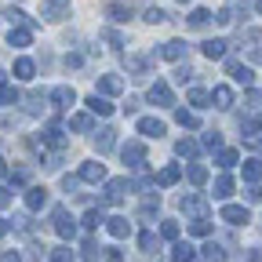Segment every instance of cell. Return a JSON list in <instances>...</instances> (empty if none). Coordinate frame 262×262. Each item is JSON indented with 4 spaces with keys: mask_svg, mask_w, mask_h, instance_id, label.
<instances>
[{
    "mask_svg": "<svg viewBox=\"0 0 262 262\" xmlns=\"http://www.w3.org/2000/svg\"><path fill=\"white\" fill-rule=\"evenodd\" d=\"M44 204H48V189H44V186H33V189L26 193V208H29V211H40Z\"/></svg>",
    "mask_w": 262,
    "mask_h": 262,
    "instance_id": "cell-13",
    "label": "cell"
},
{
    "mask_svg": "<svg viewBox=\"0 0 262 262\" xmlns=\"http://www.w3.org/2000/svg\"><path fill=\"white\" fill-rule=\"evenodd\" d=\"M120 153H124V164H131V168H142L146 164V146L142 142H127Z\"/></svg>",
    "mask_w": 262,
    "mask_h": 262,
    "instance_id": "cell-6",
    "label": "cell"
},
{
    "mask_svg": "<svg viewBox=\"0 0 262 262\" xmlns=\"http://www.w3.org/2000/svg\"><path fill=\"white\" fill-rule=\"evenodd\" d=\"M98 91H102V95H120V91H124V80L113 77V73H110V77H98Z\"/></svg>",
    "mask_w": 262,
    "mask_h": 262,
    "instance_id": "cell-19",
    "label": "cell"
},
{
    "mask_svg": "<svg viewBox=\"0 0 262 262\" xmlns=\"http://www.w3.org/2000/svg\"><path fill=\"white\" fill-rule=\"evenodd\" d=\"M0 179H8V160H0Z\"/></svg>",
    "mask_w": 262,
    "mask_h": 262,
    "instance_id": "cell-57",
    "label": "cell"
},
{
    "mask_svg": "<svg viewBox=\"0 0 262 262\" xmlns=\"http://www.w3.org/2000/svg\"><path fill=\"white\" fill-rule=\"evenodd\" d=\"M160 55L168 58V62H182V58L189 55V44H186V40H168V44L160 48Z\"/></svg>",
    "mask_w": 262,
    "mask_h": 262,
    "instance_id": "cell-7",
    "label": "cell"
},
{
    "mask_svg": "<svg viewBox=\"0 0 262 262\" xmlns=\"http://www.w3.org/2000/svg\"><path fill=\"white\" fill-rule=\"evenodd\" d=\"M51 262H73V251L70 248H55L51 251Z\"/></svg>",
    "mask_w": 262,
    "mask_h": 262,
    "instance_id": "cell-44",
    "label": "cell"
},
{
    "mask_svg": "<svg viewBox=\"0 0 262 262\" xmlns=\"http://www.w3.org/2000/svg\"><path fill=\"white\" fill-rule=\"evenodd\" d=\"M110 237H117V241H124V237H131V222L127 219H110Z\"/></svg>",
    "mask_w": 262,
    "mask_h": 262,
    "instance_id": "cell-21",
    "label": "cell"
},
{
    "mask_svg": "<svg viewBox=\"0 0 262 262\" xmlns=\"http://www.w3.org/2000/svg\"><path fill=\"white\" fill-rule=\"evenodd\" d=\"M146 98L153 106H175V95H171V88L164 84V80H157V84H149V91H146Z\"/></svg>",
    "mask_w": 262,
    "mask_h": 262,
    "instance_id": "cell-2",
    "label": "cell"
},
{
    "mask_svg": "<svg viewBox=\"0 0 262 262\" xmlns=\"http://www.w3.org/2000/svg\"><path fill=\"white\" fill-rule=\"evenodd\" d=\"M226 70L233 73V80H237V84H244V88H251V84H255V73L248 70V66H241V62H226Z\"/></svg>",
    "mask_w": 262,
    "mask_h": 262,
    "instance_id": "cell-11",
    "label": "cell"
},
{
    "mask_svg": "<svg viewBox=\"0 0 262 262\" xmlns=\"http://www.w3.org/2000/svg\"><path fill=\"white\" fill-rule=\"evenodd\" d=\"M196 258V248L189 244V241H175V248H171V262H193Z\"/></svg>",
    "mask_w": 262,
    "mask_h": 262,
    "instance_id": "cell-12",
    "label": "cell"
},
{
    "mask_svg": "<svg viewBox=\"0 0 262 262\" xmlns=\"http://www.w3.org/2000/svg\"><path fill=\"white\" fill-rule=\"evenodd\" d=\"M255 11H258V15H262V0H258V4H255Z\"/></svg>",
    "mask_w": 262,
    "mask_h": 262,
    "instance_id": "cell-59",
    "label": "cell"
},
{
    "mask_svg": "<svg viewBox=\"0 0 262 262\" xmlns=\"http://www.w3.org/2000/svg\"><path fill=\"white\" fill-rule=\"evenodd\" d=\"M8 204H11V189L0 186V208H8Z\"/></svg>",
    "mask_w": 262,
    "mask_h": 262,
    "instance_id": "cell-53",
    "label": "cell"
},
{
    "mask_svg": "<svg viewBox=\"0 0 262 262\" xmlns=\"http://www.w3.org/2000/svg\"><path fill=\"white\" fill-rule=\"evenodd\" d=\"M179 208H182L186 215H193V219H208V204H204V196H196V193L182 196V201H179Z\"/></svg>",
    "mask_w": 262,
    "mask_h": 262,
    "instance_id": "cell-4",
    "label": "cell"
},
{
    "mask_svg": "<svg viewBox=\"0 0 262 262\" xmlns=\"http://www.w3.org/2000/svg\"><path fill=\"white\" fill-rule=\"evenodd\" d=\"M44 142H48V146H58V149L66 146V135H62V127H58V124H48V131H44Z\"/></svg>",
    "mask_w": 262,
    "mask_h": 262,
    "instance_id": "cell-26",
    "label": "cell"
},
{
    "mask_svg": "<svg viewBox=\"0 0 262 262\" xmlns=\"http://www.w3.org/2000/svg\"><path fill=\"white\" fill-rule=\"evenodd\" d=\"M22 182H29V171H26V168L11 171V186H22Z\"/></svg>",
    "mask_w": 262,
    "mask_h": 262,
    "instance_id": "cell-47",
    "label": "cell"
},
{
    "mask_svg": "<svg viewBox=\"0 0 262 262\" xmlns=\"http://www.w3.org/2000/svg\"><path fill=\"white\" fill-rule=\"evenodd\" d=\"M189 233H193V237H211V222H208V219H193V222H189Z\"/></svg>",
    "mask_w": 262,
    "mask_h": 262,
    "instance_id": "cell-33",
    "label": "cell"
},
{
    "mask_svg": "<svg viewBox=\"0 0 262 262\" xmlns=\"http://www.w3.org/2000/svg\"><path fill=\"white\" fill-rule=\"evenodd\" d=\"M11 102H18V91L11 84H0V106H11Z\"/></svg>",
    "mask_w": 262,
    "mask_h": 262,
    "instance_id": "cell-37",
    "label": "cell"
},
{
    "mask_svg": "<svg viewBox=\"0 0 262 262\" xmlns=\"http://www.w3.org/2000/svg\"><path fill=\"white\" fill-rule=\"evenodd\" d=\"M98 255H106V248H98V241H95V237H88V241H84V248H80V258H84V262H95Z\"/></svg>",
    "mask_w": 262,
    "mask_h": 262,
    "instance_id": "cell-22",
    "label": "cell"
},
{
    "mask_svg": "<svg viewBox=\"0 0 262 262\" xmlns=\"http://www.w3.org/2000/svg\"><path fill=\"white\" fill-rule=\"evenodd\" d=\"M106 262H124V251L120 248H106Z\"/></svg>",
    "mask_w": 262,
    "mask_h": 262,
    "instance_id": "cell-50",
    "label": "cell"
},
{
    "mask_svg": "<svg viewBox=\"0 0 262 262\" xmlns=\"http://www.w3.org/2000/svg\"><path fill=\"white\" fill-rule=\"evenodd\" d=\"M201 51H204L208 58H222V55H226V40H204Z\"/></svg>",
    "mask_w": 262,
    "mask_h": 262,
    "instance_id": "cell-27",
    "label": "cell"
},
{
    "mask_svg": "<svg viewBox=\"0 0 262 262\" xmlns=\"http://www.w3.org/2000/svg\"><path fill=\"white\" fill-rule=\"evenodd\" d=\"M66 66H70V70H77V66H84V58H80V55H66Z\"/></svg>",
    "mask_w": 262,
    "mask_h": 262,
    "instance_id": "cell-54",
    "label": "cell"
},
{
    "mask_svg": "<svg viewBox=\"0 0 262 262\" xmlns=\"http://www.w3.org/2000/svg\"><path fill=\"white\" fill-rule=\"evenodd\" d=\"M222 222H229V226H244V222H248V208L226 204V208H222Z\"/></svg>",
    "mask_w": 262,
    "mask_h": 262,
    "instance_id": "cell-14",
    "label": "cell"
},
{
    "mask_svg": "<svg viewBox=\"0 0 262 262\" xmlns=\"http://www.w3.org/2000/svg\"><path fill=\"white\" fill-rule=\"evenodd\" d=\"M51 222H55V229H58V237H66V241L77 237V222H73V215L66 211V208H55V211H51Z\"/></svg>",
    "mask_w": 262,
    "mask_h": 262,
    "instance_id": "cell-1",
    "label": "cell"
},
{
    "mask_svg": "<svg viewBox=\"0 0 262 262\" xmlns=\"http://www.w3.org/2000/svg\"><path fill=\"white\" fill-rule=\"evenodd\" d=\"M33 73H37L33 58H18V62H15V77H18V80H33Z\"/></svg>",
    "mask_w": 262,
    "mask_h": 262,
    "instance_id": "cell-25",
    "label": "cell"
},
{
    "mask_svg": "<svg viewBox=\"0 0 262 262\" xmlns=\"http://www.w3.org/2000/svg\"><path fill=\"white\" fill-rule=\"evenodd\" d=\"M164 131L168 127H164V120H157V117H142L139 120V135H146V139H160Z\"/></svg>",
    "mask_w": 262,
    "mask_h": 262,
    "instance_id": "cell-8",
    "label": "cell"
},
{
    "mask_svg": "<svg viewBox=\"0 0 262 262\" xmlns=\"http://www.w3.org/2000/svg\"><path fill=\"white\" fill-rule=\"evenodd\" d=\"M70 127H73V131H91L95 120H91L88 113H73V117H70Z\"/></svg>",
    "mask_w": 262,
    "mask_h": 262,
    "instance_id": "cell-28",
    "label": "cell"
},
{
    "mask_svg": "<svg viewBox=\"0 0 262 262\" xmlns=\"http://www.w3.org/2000/svg\"><path fill=\"white\" fill-rule=\"evenodd\" d=\"M237 164V149H222L219 153V168H233Z\"/></svg>",
    "mask_w": 262,
    "mask_h": 262,
    "instance_id": "cell-42",
    "label": "cell"
},
{
    "mask_svg": "<svg viewBox=\"0 0 262 262\" xmlns=\"http://www.w3.org/2000/svg\"><path fill=\"white\" fill-rule=\"evenodd\" d=\"M189 182L193 186H204L208 182V168H204V164H193V168H189Z\"/></svg>",
    "mask_w": 262,
    "mask_h": 262,
    "instance_id": "cell-35",
    "label": "cell"
},
{
    "mask_svg": "<svg viewBox=\"0 0 262 262\" xmlns=\"http://www.w3.org/2000/svg\"><path fill=\"white\" fill-rule=\"evenodd\" d=\"M98 222H106V219H102V211H95V208H91V211L84 215V229H98Z\"/></svg>",
    "mask_w": 262,
    "mask_h": 262,
    "instance_id": "cell-41",
    "label": "cell"
},
{
    "mask_svg": "<svg viewBox=\"0 0 262 262\" xmlns=\"http://www.w3.org/2000/svg\"><path fill=\"white\" fill-rule=\"evenodd\" d=\"M40 15H44L48 22H62V18H70V0H44Z\"/></svg>",
    "mask_w": 262,
    "mask_h": 262,
    "instance_id": "cell-3",
    "label": "cell"
},
{
    "mask_svg": "<svg viewBox=\"0 0 262 262\" xmlns=\"http://www.w3.org/2000/svg\"><path fill=\"white\" fill-rule=\"evenodd\" d=\"M211 102H215L219 110H229V106H233V91H229V88H215V91H211Z\"/></svg>",
    "mask_w": 262,
    "mask_h": 262,
    "instance_id": "cell-23",
    "label": "cell"
},
{
    "mask_svg": "<svg viewBox=\"0 0 262 262\" xmlns=\"http://www.w3.org/2000/svg\"><path fill=\"white\" fill-rule=\"evenodd\" d=\"M179 233H182L179 222H164V226H160V237H164V241H179Z\"/></svg>",
    "mask_w": 262,
    "mask_h": 262,
    "instance_id": "cell-36",
    "label": "cell"
},
{
    "mask_svg": "<svg viewBox=\"0 0 262 262\" xmlns=\"http://www.w3.org/2000/svg\"><path fill=\"white\" fill-rule=\"evenodd\" d=\"M0 80H4V70H0Z\"/></svg>",
    "mask_w": 262,
    "mask_h": 262,
    "instance_id": "cell-60",
    "label": "cell"
},
{
    "mask_svg": "<svg viewBox=\"0 0 262 262\" xmlns=\"http://www.w3.org/2000/svg\"><path fill=\"white\" fill-rule=\"evenodd\" d=\"M157 204H160V201H146L139 215H142V219H153V215H157Z\"/></svg>",
    "mask_w": 262,
    "mask_h": 262,
    "instance_id": "cell-48",
    "label": "cell"
},
{
    "mask_svg": "<svg viewBox=\"0 0 262 262\" xmlns=\"http://www.w3.org/2000/svg\"><path fill=\"white\" fill-rule=\"evenodd\" d=\"M208 102H211V95H208V91H201V88H193V91H189V106L208 110Z\"/></svg>",
    "mask_w": 262,
    "mask_h": 262,
    "instance_id": "cell-31",
    "label": "cell"
},
{
    "mask_svg": "<svg viewBox=\"0 0 262 262\" xmlns=\"http://www.w3.org/2000/svg\"><path fill=\"white\" fill-rule=\"evenodd\" d=\"M80 179H84V182H102V179H106V164H95V160L84 164V168H80Z\"/></svg>",
    "mask_w": 262,
    "mask_h": 262,
    "instance_id": "cell-18",
    "label": "cell"
},
{
    "mask_svg": "<svg viewBox=\"0 0 262 262\" xmlns=\"http://www.w3.org/2000/svg\"><path fill=\"white\" fill-rule=\"evenodd\" d=\"M201 251H204V258H208V262H226V251H222V248H219L215 241H208V244H204Z\"/></svg>",
    "mask_w": 262,
    "mask_h": 262,
    "instance_id": "cell-29",
    "label": "cell"
},
{
    "mask_svg": "<svg viewBox=\"0 0 262 262\" xmlns=\"http://www.w3.org/2000/svg\"><path fill=\"white\" fill-rule=\"evenodd\" d=\"M146 22H149V26H160V22H168V11H160V8H149V11H146Z\"/></svg>",
    "mask_w": 262,
    "mask_h": 262,
    "instance_id": "cell-40",
    "label": "cell"
},
{
    "mask_svg": "<svg viewBox=\"0 0 262 262\" xmlns=\"http://www.w3.org/2000/svg\"><path fill=\"white\" fill-rule=\"evenodd\" d=\"M175 120L182 124V127H196L201 120H196V113H189V110H175Z\"/></svg>",
    "mask_w": 262,
    "mask_h": 262,
    "instance_id": "cell-39",
    "label": "cell"
},
{
    "mask_svg": "<svg viewBox=\"0 0 262 262\" xmlns=\"http://www.w3.org/2000/svg\"><path fill=\"white\" fill-rule=\"evenodd\" d=\"M4 262H22V258H18L15 251H8V255H4Z\"/></svg>",
    "mask_w": 262,
    "mask_h": 262,
    "instance_id": "cell-58",
    "label": "cell"
},
{
    "mask_svg": "<svg viewBox=\"0 0 262 262\" xmlns=\"http://www.w3.org/2000/svg\"><path fill=\"white\" fill-rule=\"evenodd\" d=\"M124 189H127V179H110L106 189H102V201L106 204H120L124 201Z\"/></svg>",
    "mask_w": 262,
    "mask_h": 262,
    "instance_id": "cell-5",
    "label": "cell"
},
{
    "mask_svg": "<svg viewBox=\"0 0 262 262\" xmlns=\"http://www.w3.org/2000/svg\"><path fill=\"white\" fill-rule=\"evenodd\" d=\"M88 110L98 113V117H110L113 113V102H110V95H91L88 98Z\"/></svg>",
    "mask_w": 262,
    "mask_h": 262,
    "instance_id": "cell-15",
    "label": "cell"
},
{
    "mask_svg": "<svg viewBox=\"0 0 262 262\" xmlns=\"http://www.w3.org/2000/svg\"><path fill=\"white\" fill-rule=\"evenodd\" d=\"M179 179H182V168H179V164H168V168L157 175V186H175Z\"/></svg>",
    "mask_w": 262,
    "mask_h": 262,
    "instance_id": "cell-20",
    "label": "cell"
},
{
    "mask_svg": "<svg viewBox=\"0 0 262 262\" xmlns=\"http://www.w3.org/2000/svg\"><path fill=\"white\" fill-rule=\"evenodd\" d=\"M51 102H55L58 110H70V106L77 102V91H73V88H66V84H62V88H55V91H51Z\"/></svg>",
    "mask_w": 262,
    "mask_h": 262,
    "instance_id": "cell-10",
    "label": "cell"
},
{
    "mask_svg": "<svg viewBox=\"0 0 262 262\" xmlns=\"http://www.w3.org/2000/svg\"><path fill=\"white\" fill-rule=\"evenodd\" d=\"M229 193H233V179H229V175H219V182H215V196H219V201H226Z\"/></svg>",
    "mask_w": 262,
    "mask_h": 262,
    "instance_id": "cell-30",
    "label": "cell"
},
{
    "mask_svg": "<svg viewBox=\"0 0 262 262\" xmlns=\"http://www.w3.org/2000/svg\"><path fill=\"white\" fill-rule=\"evenodd\" d=\"M211 18H215V15H211L208 8H193V11L186 15V22H189V29H204V26H208Z\"/></svg>",
    "mask_w": 262,
    "mask_h": 262,
    "instance_id": "cell-16",
    "label": "cell"
},
{
    "mask_svg": "<svg viewBox=\"0 0 262 262\" xmlns=\"http://www.w3.org/2000/svg\"><path fill=\"white\" fill-rule=\"evenodd\" d=\"M15 222H8V219H0V237H8V229H11Z\"/></svg>",
    "mask_w": 262,
    "mask_h": 262,
    "instance_id": "cell-56",
    "label": "cell"
},
{
    "mask_svg": "<svg viewBox=\"0 0 262 262\" xmlns=\"http://www.w3.org/2000/svg\"><path fill=\"white\" fill-rule=\"evenodd\" d=\"M106 40H110V44H113V48H124V37H120V33H113V29H110V33H106Z\"/></svg>",
    "mask_w": 262,
    "mask_h": 262,
    "instance_id": "cell-52",
    "label": "cell"
},
{
    "mask_svg": "<svg viewBox=\"0 0 262 262\" xmlns=\"http://www.w3.org/2000/svg\"><path fill=\"white\" fill-rule=\"evenodd\" d=\"M95 146H98V153H110V149L117 146V131H113V127H102V131L95 135Z\"/></svg>",
    "mask_w": 262,
    "mask_h": 262,
    "instance_id": "cell-17",
    "label": "cell"
},
{
    "mask_svg": "<svg viewBox=\"0 0 262 262\" xmlns=\"http://www.w3.org/2000/svg\"><path fill=\"white\" fill-rule=\"evenodd\" d=\"M248 262H262V248H251L248 251Z\"/></svg>",
    "mask_w": 262,
    "mask_h": 262,
    "instance_id": "cell-55",
    "label": "cell"
},
{
    "mask_svg": "<svg viewBox=\"0 0 262 262\" xmlns=\"http://www.w3.org/2000/svg\"><path fill=\"white\" fill-rule=\"evenodd\" d=\"M175 80H179V84H189V80H193V70H189V66H179V70H175Z\"/></svg>",
    "mask_w": 262,
    "mask_h": 262,
    "instance_id": "cell-46",
    "label": "cell"
},
{
    "mask_svg": "<svg viewBox=\"0 0 262 262\" xmlns=\"http://www.w3.org/2000/svg\"><path fill=\"white\" fill-rule=\"evenodd\" d=\"M139 248H142V251H153V248H157V237L149 233V229H146V233H139Z\"/></svg>",
    "mask_w": 262,
    "mask_h": 262,
    "instance_id": "cell-43",
    "label": "cell"
},
{
    "mask_svg": "<svg viewBox=\"0 0 262 262\" xmlns=\"http://www.w3.org/2000/svg\"><path fill=\"white\" fill-rule=\"evenodd\" d=\"M244 196H248L251 204H258V201H262V189H258V186H248V189H244Z\"/></svg>",
    "mask_w": 262,
    "mask_h": 262,
    "instance_id": "cell-49",
    "label": "cell"
},
{
    "mask_svg": "<svg viewBox=\"0 0 262 262\" xmlns=\"http://www.w3.org/2000/svg\"><path fill=\"white\" fill-rule=\"evenodd\" d=\"M241 40H248V44H255V40H262V33H258V29H244V33H241Z\"/></svg>",
    "mask_w": 262,
    "mask_h": 262,
    "instance_id": "cell-51",
    "label": "cell"
},
{
    "mask_svg": "<svg viewBox=\"0 0 262 262\" xmlns=\"http://www.w3.org/2000/svg\"><path fill=\"white\" fill-rule=\"evenodd\" d=\"M124 62H127V70H131V73H139V80H142V73H146V58H139V55H127Z\"/></svg>",
    "mask_w": 262,
    "mask_h": 262,
    "instance_id": "cell-38",
    "label": "cell"
},
{
    "mask_svg": "<svg viewBox=\"0 0 262 262\" xmlns=\"http://www.w3.org/2000/svg\"><path fill=\"white\" fill-rule=\"evenodd\" d=\"M29 40H33V26L8 29V44H11V48H29Z\"/></svg>",
    "mask_w": 262,
    "mask_h": 262,
    "instance_id": "cell-9",
    "label": "cell"
},
{
    "mask_svg": "<svg viewBox=\"0 0 262 262\" xmlns=\"http://www.w3.org/2000/svg\"><path fill=\"white\" fill-rule=\"evenodd\" d=\"M204 146H208V149H222V135H219V131H208V135H204Z\"/></svg>",
    "mask_w": 262,
    "mask_h": 262,
    "instance_id": "cell-45",
    "label": "cell"
},
{
    "mask_svg": "<svg viewBox=\"0 0 262 262\" xmlns=\"http://www.w3.org/2000/svg\"><path fill=\"white\" fill-rule=\"evenodd\" d=\"M106 15H110L113 22H127V18H131V8H124V4H110Z\"/></svg>",
    "mask_w": 262,
    "mask_h": 262,
    "instance_id": "cell-34",
    "label": "cell"
},
{
    "mask_svg": "<svg viewBox=\"0 0 262 262\" xmlns=\"http://www.w3.org/2000/svg\"><path fill=\"white\" fill-rule=\"evenodd\" d=\"M175 153H179V157H186V160H193L196 153H201V146H196L193 139H179V142H175Z\"/></svg>",
    "mask_w": 262,
    "mask_h": 262,
    "instance_id": "cell-24",
    "label": "cell"
},
{
    "mask_svg": "<svg viewBox=\"0 0 262 262\" xmlns=\"http://www.w3.org/2000/svg\"><path fill=\"white\" fill-rule=\"evenodd\" d=\"M244 179L248 182H258L262 179V160H244Z\"/></svg>",
    "mask_w": 262,
    "mask_h": 262,
    "instance_id": "cell-32",
    "label": "cell"
}]
</instances>
